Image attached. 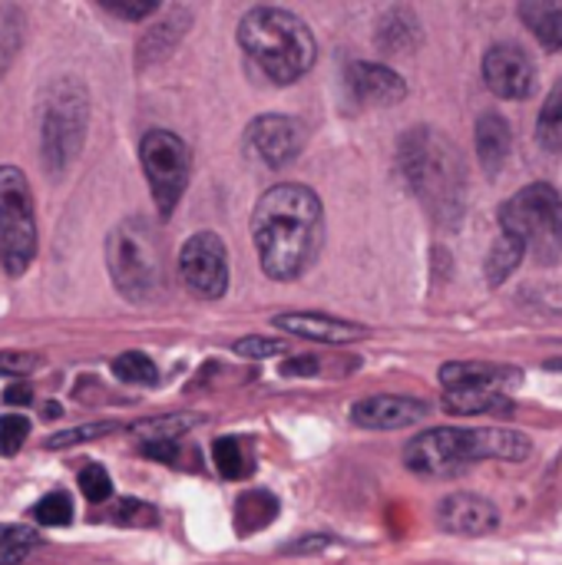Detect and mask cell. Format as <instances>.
I'll use <instances>...</instances> for the list:
<instances>
[{
  "label": "cell",
  "instance_id": "cell-1",
  "mask_svg": "<svg viewBox=\"0 0 562 565\" xmlns=\"http://www.w3.org/2000/svg\"><path fill=\"white\" fill-rule=\"evenodd\" d=\"M325 238V209L321 199L298 182L272 185L252 212V242L262 262V271L275 281L301 278Z\"/></svg>",
  "mask_w": 562,
  "mask_h": 565
},
{
  "label": "cell",
  "instance_id": "cell-2",
  "mask_svg": "<svg viewBox=\"0 0 562 565\" xmlns=\"http://www.w3.org/2000/svg\"><path fill=\"white\" fill-rule=\"evenodd\" d=\"M533 450L530 437L520 430H507V427H437V430H424L417 434L407 450H404V463L407 470L421 473V477H457L467 467L480 463V460H507V463H520L527 460Z\"/></svg>",
  "mask_w": 562,
  "mask_h": 565
},
{
  "label": "cell",
  "instance_id": "cell-3",
  "mask_svg": "<svg viewBox=\"0 0 562 565\" xmlns=\"http://www.w3.org/2000/svg\"><path fill=\"white\" fill-rule=\"evenodd\" d=\"M238 46L278 86L301 79L318 56L308 23L282 7H252L238 23Z\"/></svg>",
  "mask_w": 562,
  "mask_h": 565
},
{
  "label": "cell",
  "instance_id": "cell-4",
  "mask_svg": "<svg viewBox=\"0 0 562 565\" xmlns=\"http://www.w3.org/2000/svg\"><path fill=\"white\" fill-rule=\"evenodd\" d=\"M401 169L417 199L441 222H457L464 212V166L457 146L437 129H411L401 142Z\"/></svg>",
  "mask_w": 562,
  "mask_h": 565
},
{
  "label": "cell",
  "instance_id": "cell-5",
  "mask_svg": "<svg viewBox=\"0 0 562 565\" xmlns=\"http://www.w3.org/2000/svg\"><path fill=\"white\" fill-rule=\"evenodd\" d=\"M106 268L113 285L129 301H149L166 285L162 245L149 218H126L106 242Z\"/></svg>",
  "mask_w": 562,
  "mask_h": 565
},
{
  "label": "cell",
  "instance_id": "cell-6",
  "mask_svg": "<svg viewBox=\"0 0 562 565\" xmlns=\"http://www.w3.org/2000/svg\"><path fill=\"white\" fill-rule=\"evenodd\" d=\"M89 116L86 86L76 76H63L50 86L40 113V159L50 175H63L83 149Z\"/></svg>",
  "mask_w": 562,
  "mask_h": 565
},
{
  "label": "cell",
  "instance_id": "cell-7",
  "mask_svg": "<svg viewBox=\"0 0 562 565\" xmlns=\"http://www.w3.org/2000/svg\"><path fill=\"white\" fill-rule=\"evenodd\" d=\"M500 228L540 265H556L562 258V195L547 182L520 189L500 205Z\"/></svg>",
  "mask_w": 562,
  "mask_h": 565
},
{
  "label": "cell",
  "instance_id": "cell-8",
  "mask_svg": "<svg viewBox=\"0 0 562 565\" xmlns=\"http://www.w3.org/2000/svg\"><path fill=\"white\" fill-rule=\"evenodd\" d=\"M36 258L33 195L20 169L0 166V262L7 275H23Z\"/></svg>",
  "mask_w": 562,
  "mask_h": 565
},
{
  "label": "cell",
  "instance_id": "cell-9",
  "mask_svg": "<svg viewBox=\"0 0 562 565\" xmlns=\"http://www.w3.org/2000/svg\"><path fill=\"white\" fill-rule=\"evenodd\" d=\"M139 159L152 202L159 215L169 218L189 185V146L169 129H149L139 139Z\"/></svg>",
  "mask_w": 562,
  "mask_h": 565
},
{
  "label": "cell",
  "instance_id": "cell-10",
  "mask_svg": "<svg viewBox=\"0 0 562 565\" xmlns=\"http://www.w3.org/2000/svg\"><path fill=\"white\" fill-rule=\"evenodd\" d=\"M179 275L195 298L219 301L229 291V252L215 232L192 235L179 252Z\"/></svg>",
  "mask_w": 562,
  "mask_h": 565
},
{
  "label": "cell",
  "instance_id": "cell-11",
  "mask_svg": "<svg viewBox=\"0 0 562 565\" xmlns=\"http://www.w3.org/2000/svg\"><path fill=\"white\" fill-rule=\"evenodd\" d=\"M305 142H308L305 122L301 119H291V116H278V113L258 116L245 129V149H248V156L258 159L268 169H285L291 159L301 156Z\"/></svg>",
  "mask_w": 562,
  "mask_h": 565
},
{
  "label": "cell",
  "instance_id": "cell-12",
  "mask_svg": "<svg viewBox=\"0 0 562 565\" xmlns=\"http://www.w3.org/2000/svg\"><path fill=\"white\" fill-rule=\"evenodd\" d=\"M484 79L500 99H527L537 86V66L517 43H497L484 56Z\"/></svg>",
  "mask_w": 562,
  "mask_h": 565
},
{
  "label": "cell",
  "instance_id": "cell-13",
  "mask_svg": "<svg viewBox=\"0 0 562 565\" xmlns=\"http://www.w3.org/2000/svg\"><path fill=\"white\" fill-rule=\"evenodd\" d=\"M427 417V404L414 397L397 394H378L364 397L351 407V420L364 430H401L411 424H421Z\"/></svg>",
  "mask_w": 562,
  "mask_h": 565
},
{
  "label": "cell",
  "instance_id": "cell-14",
  "mask_svg": "<svg viewBox=\"0 0 562 565\" xmlns=\"http://www.w3.org/2000/svg\"><path fill=\"white\" fill-rule=\"evenodd\" d=\"M437 523L454 536H487L500 526V513L487 497L477 493H454L441 503Z\"/></svg>",
  "mask_w": 562,
  "mask_h": 565
},
{
  "label": "cell",
  "instance_id": "cell-15",
  "mask_svg": "<svg viewBox=\"0 0 562 565\" xmlns=\"http://www.w3.org/2000/svg\"><path fill=\"white\" fill-rule=\"evenodd\" d=\"M348 86L354 99L368 106H394L407 96V83L384 63H351Z\"/></svg>",
  "mask_w": 562,
  "mask_h": 565
},
{
  "label": "cell",
  "instance_id": "cell-16",
  "mask_svg": "<svg viewBox=\"0 0 562 565\" xmlns=\"http://www.w3.org/2000/svg\"><path fill=\"white\" fill-rule=\"evenodd\" d=\"M275 328L305 341H318V344H348L364 338L368 331L361 324L331 318V315H315V311H295V315H278Z\"/></svg>",
  "mask_w": 562,
  "mask_h": 565
},
{
  "label": "cell",
  "instance_id": "cell-17",
  "mask_svg": "<svg viewBox=\"0 0 562 565\" xmlns=\"http://www.w3.org/2000/svg\"><path fill=\"white\" fill-rule=\"evenodd\" d=\"M523 374H517L513 367H497V364H477V361H457V364H444L441 367V384L444 391H457V387H490V391H503L520 384Z\"/></svg>",
  "mask_w": 562,
  "mask_h": 565
},
{
  "label": "cell",
  "instance_id": "cell-18",
  "mask_svg": "<svg viewBox=\"0 0 562 565\" xmlns=\"http://www.w3.org/2000/svg\"><path fill=\"white\" fill-rule=\"evenodd\" d=\"M510 146H513L510 122L500 113H484L477 119V159H480L487 175H497L503 169Z\"/></svg>",
  "mask_w": 562,
  "mask_h": 565
},
{
  "label": "cell",
  "instance_id": "cell-19",
  "mask_svg": "<svg viewBox=\"0 0 562 565\" xmlns=\"http://www.w3.org/2000/svg\"><path fill=\"white\" fill-rule=\"evenodd\" d=\"M444 407L457 417H477V414H510V397L503 391L490 387H457L444 394Z\"/></svg>",
  "mask_w": 562,
  "mask_h": 565
},
{
  "label": "cell",
  "instance_id": "cell-20",
  "mask_svg": "<svg viewBox=\"0 0 562 565\" xmlns=\"http://www.w3.org/2000/svg\"><path fill=\"white\" fill-rule=\"evenodd\" d=\"M520 20L530 26V33L540 40V46H547L550 53L562 50V7L556 3H543V0H527L520 3Z\"/></svg>",
  "mask_w": 562,
  "mask_h": 565
},
{
  "label": "cell",
  "instance_id": "cell-21",
  "mask_svg": "<svg viewBox=\"0 0 562 565\" xmlns=\"http://www.w3.org/2000/svg\"><path fill=\"white\" fill-rule=\"evenodd\" d=\"M378 46L384 53H411L421 46V23L411 10H391L378 26Z\"/></svg>",
  "mask_w": 562,
  "mask_h": 565
},
{
  "label": "cell",
  "instance_id": "cell-22",
  "mask_svg": "<svg viewBox=\"0 0 562 565\" xmlns=\"http://www.w3.org/2000/svg\"><path fill=\"white\" fill-rule=\"evenodd\" d=\"M275 516H278V500L268 490H252L235 507V530L242 536H252V533L265 530Z\"/></svg>",
  "mask_w": 562,
  "mask_h": 565
},
{
  "label": "cell",
  "instance_id": "cell-23",
  "mask_svg": "<svg viewBox=\"0 0 562 565\" xmlns=\"http://www.w3.org/2000/svg\"><path fill=\"white\" fill-rule=\"evenodd\" d=\"M212 460H215V470L225 480H245L255 470V460H252V454L245 450V444L238 437H219L215 447H212Z\"/></svg>",
  "mask_w": 562,
  "mask_h": 565
},
{
  "label": "cell",
  "instance_id": "cell-24",
  "mask_svg": "<svg viewBox=\"0 0 562 565\" xmlns=\"http://www.w3.org/2000/svg\"><path fill=\"white\" fill-rule=\"evenodd\" d=\"M523 255H527V248H523L513 235L500 232L497 245H494L490 255H487V281H490V285H503V281L520 268Z\"/></svg>",
  "mask_w": 562,
  "mask_h": 565
},
{
  "label": "cell",
  "instance_id": "cell-25",
  "mask_svg": "<svg viewBox=\"0 0 562 565\" xmlns=\"http://www.w3.org/2000/svg\"><path fill=\"white\" fill-rule=\"evenodd\" d=\"M537 142L547 152H562V79L550 89L547 106L540 109L537 119Z\"/></svg>",
  "mask_w": 562,
  "mask_h": 565
},
{
  "label": "cell",
  "instance_id": "cell-26",
  "mask_svg": "<svg viewBox=\"0 0 562 565\" xmlns=\"http://www.w3.org/2000/svg\"><path fill=\"white\" fill-rule=\"evenodd\" d=\"M202 417L199 414H172V417H162V420H146L139 427H132V434L146 444H169L172 437L192 430Z\"/></svg>",
  "mask_w": 562,
  "mask_h": 565
},
{
  "label": "cell",
  "instance_id": "cell-27",
  "mask_svg": "<svg viewBox=\"0 0 562 565\" xmlns=\"http://www.w3.org/2000/svg\"><path fill=\"white\" fill-rule=\"evenodd\" d=\"M113 374H116L123 384H136V387H152V384H159V367H156L146 354H139V351L119 354V358L113 361Z\"/></svg>",
  "mask_w": 562,
  "mask_h": 565
},
{
  "label": "cell",
  "instance_id": "cell-28",
  "mask_svg": "<svg viewBox=\"0 0 562 565\" xmlns=\"http://www.w3.org/2000/svg\"><path fill=\"white\" fill-rule=\"evenodd\" d=\"M23 43V13L17 7H0V76L13 63Z\"/></svg>",
  "mask_w": 562,
  "mask_h": 565
},
{
  "label": "cell",
  "instance_id": "cell-29",
  "mask_svg": "<svg viewBox=\"0 0 562 565\" xmlns=\"http://www.w3.org/2000/svg\"><path fill=\"white\" fill-rule=\"evenodd\" d=\"M40 543V536L33 530L23 526H0V565L23 563V556H30V550Z\"/></svg>",
  "mask_w": 562,
  "mask_h": 565
},
{
  "label": "cell",
  "instance_id": "cell-30",
  "mask_svg": "<svg viewBox=\"0 0 562 565\" xmlns=\"http://www.w3.org/2000/svg\"><path fill=\"white\" fill-rule=\"evenodd\" d=\"M33 520L40 526H66L73 520V503L66 493H46L36 507H33Z\"/></svg>",
  "mask_w": 562,
  "mask_h": 565
},
{
  "label": "cell",
  "instance_id": "cell-31",
  "mask_svg": "<svg viewBox=\"0 0 562 565\" xmlns=\"http://www.w3.org/2000/svg\"><path fill=\"white\" fill-rule=\"evenodd\" d=\"M79 490H83V497H86L89 503H106L109 493H113V480H109L106 467H99V463L83 467V470H79Z\"/></svg>",
  "mask_w": 562,
  "mask_h": 565
},
{
  "label": "cell",
  "instance_id": "cell-32",
  "mask_svg": "<svg viewBox=\"0 0 562 565\" xmlns=\"http://www.w3.org/2000/svg\"><path fill=\"white\" fill-rule=\"evenodd\" d=\"M26 434H30V420H23L17 414L0 417V457H17Z\"/></svg>",
  "mask_w": 562,
  "mask_h": 565
},
{
  "label": "cell",
  "instance_id": "cell-33",
  "mask_svg": "<svg viewBox=\"0 0 562 565\" xmlns=\"http://www.w3.org/2000/svg\"><path fill=\"white\" fill-rule=\"evenodd\" d=\"M103 434H113V424H86V427H76V430H63V434L46 437V450H63V447H73V444H86V440H96Z\"/></svg>",
  "mask_w": 562,
  "mask_h": 565
},
{
  "label": "cell",
  "instance_id": "cell-34",
  "mask_svg": "<svg viewBox=\"0 0 562 565\" xmlns=\"http://www.w3.org/2000/svg\"><path fill=\"white\" fill-rule=\"evenodd\" d=\"M43 364L40 354H30V351H0V377H26L33 374L36 367Z\"/></svg>",
  "mask_w": 562,
  "mask_h": 565
},
{
  "label": "cell",
  "instance_id": "cell-35",
  "mask_svg": "<svg viewBox=\"0 0 562 565\" xmlns=\"http://www.w3.org/2000/svg\"><path fill=\"white\" fill-rule=\"evenodd\" d=\"M235 351H238L242 358L265 361V358H278V354H285V351H288V344H285V341H275V338H242V341L235 344Z\"/></svg>",
  "mask_w": 562,
  "mask_h": 565
},
{
  "label": "cell",
  "instance_id": "cell-36",
  "mask_svg": "<svg viewBox=\"0 0 562 565\" xmlns=\"http://www.w3.org/2000/svg\"><path fill=\"white\" fill-rule=\"evenodd\" d=\"M109 13H116V17H126V20H142V17H149V13H156L159 10V3L156 0H142V3H119V0H106L103 3Z\"/></svg>",
  "mask_w": 562,
  "mask_h": 565
},
{
  "label": "cell",
  "instance_id": "cell-37",
  "mask_svg": "<svg viewBox=\"0 0 562 565\" xmlns=\"http://www.w3.org/2000/svg\"><path fill=\"white\" fill-rule=\"evenodd\" d=\"M318 358H295V361H288V364H282V374L285 377H308V374H318Z\"/></svg>",
  "mask_w": 562,
  "mask_h": 565
},
{
  "label": "cell",
  "instance_id": "cell-38",
  "mask_svg": "<svg viewBox=\"0 0 562 565\" xmlns=\"http://www.w3.org/2000/svg\"><path fill=\"white\" fill-rule=\"evenodd\" d=\"M3 401H7V404H13V407H23V404H30V401H33V391H30V387L13 384V387H7Z\"/></svg>",
  "mask_w": 562,
  "mask_h": 565
},
{
  "label": "cell",
  "instance_id": "cell-39",
  "mask_svg": "<svg viewBox=\"0 0 562 565\" xmlns=\"http://www.w3.org/2000/svg\"><path fill=\"white\" fill-rule=\"evenodd\" d=\"M550 367H553V371H562V361H553Z\"/></svg>",
  "mask_w": 562,
  "mask_h": 565
}]
</instances>
